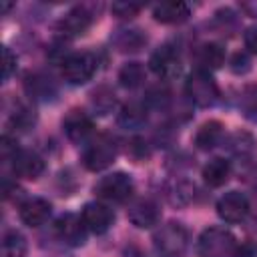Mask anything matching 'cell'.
I'll use <instances>...</instances> for the list:
<instances>
[{
	"instance_id": "obj_1",
	"label": "cell",
	"mask_w": 257,
	"mask_h": 257,
	"mask_svg": "<svg viewBox=\"0 0 257 257\" xmlns=\"http://www.w3.org/2000/svg\"><path fill=\"white\" fill-rule=\"evenodd\" d=\"M153 247L159 257H183L189 247V233L181 223H167L153 235Z\"/></svg>"
},
{
	"instance_id": "obj_2",
	"label": "cell",
	"mask_w": 257,
	"mask_h": 257,
	"mask_svg": "<svg viewBox=\"0 0 257 257\" xmlns=\"http://www.w3.org/2000/svg\"><path fill=\"white\" fill-rule=\"evenodd\" d=\"M201 257H237L239 247L235 237L223 227H209L199 239Z\"/></svg>"
},
{
	"instance_id": "obj_3",
	"label": "cell",
	"mask_w": 257,
	"mask_h": 257,
	"mask_svg": "<svg viewBox=\"0 0 257 257\" xmlns=\"http://www.w3.org/2000/svg\"><path fill=\"white\" fill-rule=\"evenodd\" d=\"M114 159H116V141L110 135H98L90 139L82 155L84 167L92 173L104 171L114 163Z\"/></svg>"
},
{
	"instance_id": "obj_4",
	"label": "cell",
	"mask_w": 257,
	"mask_h": 257,
	"mask_svg": "<svg viewBox=\"0 0 257 257\" xmlns=\"http://www.w3.org/2000/svg\"><path fill=\"white\" fill-rule=\"evenodd\" d=\"M185 90H187V96L193 104L201 106V108H207V106H213L219 98V86L217 82L213 80V76L205 70H193L189 76H187V82H185Z\"/></svg>"
},
{
	"instance_id": "obj_5",
	"label": "cell",
	"mask_w": 257,
	"mask_h": 257,
	"mask_svg": "<svg viewBox=\"0 0 257 257\" xmlns=\"http://www.w3.org/2000/svg\"><path fill=\"white\" fill-rule=\"evenodd\" d=\"M96 72V58L90 52H72L62 58V76L68 84H84Z\"/></svg>"
},
{
	"instance_id": "obj_6",
	"label": "cell",
	"mask_w": 257,
	"mask_h": 257,
	"mask_svg": "<svg viewBox=\"0 0 257 257\" xmlns=\"http://www.w3.org/2000/svg\"><path fill=\"white\" fill-rule=\"evenodd\" d=\"M133 191H135V183L126 173H110L94 185L96 197H100L104 201H110V203L126 201L133 195Z\"/></svg>"
},
{
	"instance_id": "obj_7",
	"label": "cell",
	"mask_w": 257,
	"mask_h": 257,
	"mask_svg": "<svg viewBox=\"0 0 257 257\" xmlns=\"http://www.w3.org/2000/svg\"><path fill=\"white\" fill-rule=\"evenodd\" d=\"M149 66H151V70H153L157 76L169 80V78H175V76L181 72V56H179V52H177L175 46L165 44V46L157 48V50L151 54Z\"/></svg>"
},
{
	"instance_id": "obj_8",
	"label": "cell",
	"mask_w": 257,
	"mask_h": 257,
	"mask_svg": "<svg viewBox=\"0 0 257 257\" xmlns=\"http://www.w3.org/2000/svg\"><path fill=\"white\" fill-rule=\"evenodd\" d=\"M54 231H56V237L70 245V247H80L84 241H86V225L82 221V217L78 215H72V213H66L62 217L56 219L54 223Z\"/></svg>"
},
{
	"instance_id": "obj_9",
	"label": "cell",
	"mask_w": 257,
	"mask_h": 257,
	"mask_svg": "<svg viewBox=\"0 0 257 257\" xmlns=\"http://www.w3.org/2000/svg\"><path fill=\"white\" fill-rule=\"evenodd\" d=\"M249 213V199L239 191H229L217 201V215L225 223H241Z\"/></svg>"
},
{
	"instance_id": "obj_10",
	"label": "cell",
	"mask_w": 257,
	"mask_h": 257,
	"mask_svg": "<svg viewBox=\"0 0 257 257\" xmlns=\"http://www.w3.org/2000/svg\"><path fill=\"white\" fill-rule=\"evenodd\" d=\"M62 128H64L66 137H68L72 143L82 145V143H86V141L90 139L94 124H92V118H90L84 110L72 108V110L66 112L64 120H62Z\"/></svg>"
},
{
	"instance_id": "obj_11",
	"label": "cell",
	"mask_w": 257,
	"mask_h": 257,
	"mask_svg": "<svg viewBox=\"0 0 257 257\" xmlns=\"http://www.w3.org/2000/svg\"><path fill=\"white\" fill-rule=\"evenodd\" d=\"M86 229L94 235H102L110 229L112 221H114V215L112 211L104 205V203H98V201H92V203H86L82 207V213H80Z\"/></svg>"
},
{
	"instance_id": "obj_12",
	"label": "cell",
	"mask_w": 257,
	"mask_h": 257,
	"mask_svg": "<svg viewBox=\"0 0 257 257\" xmlns=\"http://www.w3.org/2000/svg\"><path fill=\"white\" fill-rule=\"evenodd\" d=\"M12 173L20 179H28V181H34L42 175L44 171V161L40 155H36L34 151H18L12 161Z\"/></svg>"
},
{
	"instance_id": "obj_13",
	"label": "cell",
	"mask_w": 257,
	"mask_h": 257,
	"mask_svg": "<svg viewBox=\"0 0 257 257\" xmlns=\"http://www.w3.org/2000/svg\"><path fill=\"white\" fill-rule=\"evenodd\" d=\"M161 219V209L153 199H139L128 207V221L139 229H149Z\"/></svg>"
},
{
	"instance_id": "obj_14",
	"label": "cell",
	"mask_w": 257,
	"mask_h": 257,
	"mask_svg": "<svg viewBox=\"0 0 257 257\" xmlns=\"http://www.w3.org/2000/svg\"><path fill=\"white\" fill-rule=\"evenodd\" d=\"M50 211H52V207H50V203L46 199L34 197V199H28V201H24L20 205L18 215H20V221L24 225H28V227H40V225H44L48 221Z\"/></svg>"
},
{
	"instance_id": "obj_15",
	"label": "cell",
	"mask_w": 257,
	"mask_h": 257,
	"mask_svg": "<svg viewBox=\"0 0 257 257\" xmlns=\"http://www.w3.org/2000/svg\"><path fill=\"white\" fill-rule=\"evenodd\" d=\"M191 8L189 4L181 2V0H167V2H159L153 8V16L157 22L163 24H181L189 18Z\"/></svg>"
},
{
	"instance_id": "obj_16",
	"label": "cell",
	"mask_w": 257,
	"mask_h": 257,
	"mask_svg": "<svg viewBox=\"0 0 257 257\" xmlns=\"http://www.w3.org/2000/svg\"><path fill=\"white\" fill-rule=\"evenodd\" d=\"M90 24H92V12L86 6H76L62 18L60 30L64 36H80L88 30Z\"/></svg>"
},
{
	"instance_id": "obj_17",
	"label": "cell",
	"mask_w": 257,
	"mask_h": 257,
	"mask_svg": "<svg viewBox=\"0 0 257 257\" xmlns=\"http://www.w3.org/2000/svg\"><path fill=\"white\" fill-rule=\"evenodd\" d=\"M116 122L122 128H139V126H143L147 122V104L145 102H137V100H131V102L122 104L120 110H118Z\"/></svg>"
},
{
	"instance_id": "obj_18",
	"label": "cell",
	"mask_w": 257,
	"mask_h": 257,
	"mask_svg": "<svg viewBox=\"0 0 257 257\" xmlns=\"http://www.w3.org/2000/svg\"><path fill=\"white\" fill-rule=\"evenodd\" d=\"M197 62H199V70L211 72L221 68V64L225 62V50L221 44L217 42H207L203 46H199L197 50Z\"/></svg>"
},
{
	"instance_id": "obj_19",
	"label": "cell",
	"mask_w": 257,
	"mask_h": 257,
	"mask_svg": "<svg viewBox=\"0 0 257 257\" xmlns=\"http://www.w3.org/2000/svg\"><path fill=\"white\" fill-rule=\"evenodd\" d=\"M227 149H229V153H231L235 159L247 161V159H251V157L255 155L257 143H255L253 135H249V133H245V131H237V133H233V135L229 137Z\"/></svg>"
},
{
	"instance_id": "obj_20",
	"label": "cell",
	"mask_w": 257,
	"mask_h": 257,
	"mask_svg": "<svg viewBox=\"0 0 257 257\" xmlns=\"http://www.w3.org/2000/svg\"><path fill=\"white\" fill-rule=\"evenodd\" d=\"M231 177V163L225 159H211L203 167V181L209 187H223Z\"/></svg>"
},
{
	"instance_id": "obj_21",
	"label": "cell",
	"mask_w": 257,
	"mask_h": 257,
	"mask_svg": "<svg viewBox=\"0 0 257 257\" xmlns=\"http://www.w3.org/2000/svg\"><path fill=\"white\" fill-rule=\"evenodd\" d=\"M221 139H223V124L219 120H207L199 126L195 135V145L201 151H211L221 143Z\"/></svg>"
},
{
	"instance_id": "obj_22",
	"label": "cell",
	"mask_w": 257,
	"mask_h": 257,
	"mask_svg": "<svg viewBox=\"0 0 257 257\" xmlns=\"http://www.w3.org/2000/svg\"><path fill=\"white\" fill-rule=\"evenodd\" d=\"M24 86L28 90V94L32 98H38V100H50L54 98L56 94V88L52 84V80L40 72H34V74H28L26 80H24Z\"/></svg>"
},
{
	"instance_id": "obj_23",
	"label": "cell",
	"mask_w": 257,
	"mask_h": 257,
	"mask_svg": "<svg viewBox=\"0 0 257 257\" xmlns=\"http://www.w3.org/2000/svg\"><path fill=\"white\" fill-rule=\"evenodd\" d=\"M147 36L141 30H118V34L114 36V44L122 52H137L139 48H143Z\"/></svg>"
},
{
	"instance_id": "obj_24",
	"label": "cell",
	"mask_w": 257,
	"mask_h": 257,
	"mask_svg": "<svg viewBox=\"0 0 257 257\" xmlns=\"http://www.w3.org/2000/svg\"><path fill=\"white\" fill-rule=\"evenodd\" d=\"M145 80V66L141 62H126L118 70V82L124 88H137Z\"/></svg>"
},
{
	"instance_id": "obj_25",
	"label": "cell",
	"mask_w": 257,
	"mask_h": 257,
	"mask_svg": "<svg viewBox=\"0 0 257 257\" xmlns=\"http://www.w3.org/2000/svg\"><path fill=\"white\" fill-rule=\"evenodd\" d=\"M26 255V239L18 231H8L2 237V257H24Z\"/></svg>"
},
{
	"instance_id": "obj_26",
	"label": "cell",
	"mask_w": 257,
	"mask_h": 257,
	"mask_svg": "<svg viewBox=\"0 0 257 257\" xmlns=\"http://www.w3.org/2000/svg\"><path fill=\"white\" fill-rule=\"evenodd\" d=\"M114 102H116L114 92L108 90L106 86L96 88V90L92 92V98H90V104H92V108H94L98 114H108V112L112 110Z\"/></svg>"
},
{
	"instance_id": "obj_27",
	"label": "cell",
	"mask_w": 257,
	"mask_h": 257,
	"mask_svg": "<svg viewBox=\"0 0 257 257\" xmlns=\"http://www.w3.org/2000/svg\"><path fill=\"white\" fill-rule=\"evenodd\" d=\"M241 108H243L245 118H249L251 122H257V86H251L243 92Z\"/></svg>"
},
{
	"instance_id": "obj_28",
	"label": "cell",
	"mask_w": 257,
	"mask_h": 257,
	"mask_svg": "<svg viewBox=\"0 0 257 257\" xmlns=\"http://www.w3.org/2000/svg\"><path fill=\"white\" fill-rule=\"evenodd\" d=\"M10 122L14 126H18L20 131H26V128H30L34 124V112L28 106H16V110L12 112Z\"/></svg>"
},
{
	"instance_id": "obj_29",
	"label": "cell",
	"mask_w": 257,
	"mask_h": 257,
	"mask_svg": "<svg viewBox=\"0 0 257 257\" xmlns=\"http://www.w3.org/2000/svg\"><path fill=\"white\" fill-rule=\"evenodd\" d=\"M141 8H143V6H141V4H137V2H114V4L110 6L112 14H114L116 18H122V20L135 18V16L139 14V10H141Z\"/></svg>"
},
{
	"instance_id": "obj_30",
	"label": "cell",
	"mask_w": 257,
	"mask_h": 257,
	"mask_svg": "<svg viewBox=\"0 0 257 257\" xmlns=\"http://www.w3.org/2000/svg\"><path fill=\"white\" fill-rule=\"evenodd\" d=\"M167 102H169V90H167L165 86H157V88H151V90H149L147 104L161 108V106H165Z\"/></svg>"
},
{
	"instance_id": "obj_31",
	"label": "cell",
	"mask_w": 257,
	"mask_h": 257,
	"mask_svg": "<svg viewBox=\"0 0 257 257\" xmlns=\"http://www.w3.org/2000/svg\"><path fill=\"white\" fill-rule=\"evenodd\" d=\"M14 70H16V56L12 54V50L8 46H4L2 48V78L8 80Z\"/></svg>"
},
{
	"instance_id": "obj_32",
	"label": "cell",
	"mask_w": 257,
	"mask_h": 257,
	"mask_svg": "<svg viewBox=\"0 0 257 257\" xmlns=\"http://www.w3.org/2000/svg\"><path fill=\"white\" fill-rule=\"evenodd\" d=\"M229 66H231V70L235 74H245L251 68V60H249V56L245 52H237V54H233Z\"/></svg>"
},
{
	"instance_id": "obj_33",
	"label": "cell",
	"mask_w": 257,
	"mask_h": 257,
	"mask_svg": "<svg viewBox=\"0 0 257 257\" xmlns=\"http://www.w3.org/2000/svg\"><path fill=\"white\" fill-rule=\"evenodd\" d=\"M245 46L249 48V52L257 54V26H251L245 30Z\"/></svg>"
}]
</instances>
